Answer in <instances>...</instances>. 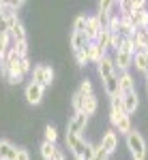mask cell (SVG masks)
Returning a JSON list of instances; mask_svg holds the SVG:
<instances>
[{"label": "cell", "instance_id": "obj_25", "mask_svg": "<svg viewBox=\"0 0 148 160\" xmlns=\"http://www.w3.org/2000/svg\"><path fill=\"white\" fill-rule=\"evenodd\" d=\"M71 105H73L75 113H82V105H84V96H82L79 92H75L73 96H71Z\"/></svg>", "mask_w": 148, "mask_h": 160}, {"label": "cell", "instance_id": "obj_21", "mask_svg": "<svg viewBox=\"0 0 148 160\" xmlns=\"http://www.w3.org/2000/svg\"><path fill=\"white\" fill-rule=\"evenodd\" d=\"M9 41H11V37H9V34L0 32V62H4V58H7V51H9Z\"/></svg>", "mask_w": 148, "mask_h": 160}, {"label": "cell", "instance_id": "obj_5", "mask_svg": "<svg viewBox=\"0 0 148 160\" xmlns=\"http://www.w3.org/2000/svg\"><path fill=\"white\" fill-rule=\"evenodd\" d=\"M86 122H88L86 113H75L73 118L69 120V124H67V132H69V135H79L82 137V132L86 130Z\"/></svg>", "mask_w": 148, "mask_h": 160}, {"label": "cell", "instance_id": "obj_18", "mask_svg": "<svg viewBox=\"0 0 148 160\" xmlns=\"http://www.w3.org/2000/svg\"><path fill=\"white\" fill-rule=\"evenodd\" d=\"M110 38H112V32H110V30H101L92 43H97L101 49H107V47H110Z\"/></svg>", "mask_w": 148, "mask_h": 160}, {"label": "cell", "instance_id": "obj_2", "mask_svg": "<svg viewBox=\"0 0 148 160\" xmlns=\"http://www.w3.org/2000/svg\"><path fill=\"white\" fill-rule=\"evenodd\" d=\"M67 148L71 149L75 154V158H84V160H90L92 158V154H95V145H90L84 141V137L79 135H69L67 132Z\"/></svg>", "mask_w": 148, "mask_h": 160}, {"label": "cell", "instance_id": "obj_1", "mask_svg": "<svg viewBox=\"0 0 148 160\" xmlns=\"http://www.w3.org/2000/svg\"><path fill=\"white\" fill-rule=\"evenodd\" d=\"M0 64H4L7 71H9V77H7L9 83H19L24 79V73H22V56L13 49V47H9L7 58H4V62H0Z\"/></svg>", "mask_w": 148, "mask_h": 160}, {"label": "cell", "instance_id": "obj_30", "mask_svg": "<svg viewBox=\"0 0 148 160\" xmlns=\"http://www.w3.org/2000/svg\"><path fill=\"white\" fill-rule=\"evenodd\" d=\"M75 60H77V66H86L88 58H86V53H84V51H75Z\"/></svg>", "mask_w": 148, "mask_h": 160}, {"label": "cell", "instance_id": "obj_19", "mask_svg": "<svg viewBox=\"0 0 148 160\" xmlns=\"http://www.w3.org/2000/svg\"><path fill=\"white\" fill-rule=\"evenodd\" d=\"M56 152H58V149H56L54 143H47V141H43V143H41V158H43V160H52Z\"/></svg>", "mask_w": 148, "mask_h": 160}, {"label": "cell", "instance_id": "obj_12", "mask_svg": "<svg viewBox=\"0 0 148 160\" xmlns=\"http://www.w3.org/2000/svg\"><path fill=\"white\" fill-rule=\"evenodd\" d=\"M84 53H86L88 62H95V64H97L101 58H105V49H101L97 43H90L86 49H84Z\"/></svg>", "mask_w": 148, "mask_h": 160}, {"label": "cell", "instance_id": "obj_31", "mask_svg": "<svg viewBox=\"0 0 148 160\" xmlns=\"http://www.w3.org/2000/svg\"><path fill=\"white\" fill-rule=\"evenodd\" d=\"M28 71H32V64H30V60H28V56L26 58H22V73H28Z\"/></svg>", "mask_w": 148, "mask_h": 160}, {"label": "cell", "instance_id": "obj_26", "mask_svg": "<svg viewBox=\"0 0 148 160\" xmlns=\"http://www.w3.org/2000/svg\"><path fill=\"white\" fill-rule=\"evenodd\" d=\"M56 139H58L56 128H54L52 124H47V126H45V141H47V143H56Z\"/></svg>", "mask_w": 148, "mask_h": 160}, {"label": "cell", "instance_id": "obj_37", "mask_svg": "<svg viewBox=\"0 0 148 160\" xmlns=\"http://www.w3.org/2000/svg\"><path fill=\"white\" fill-rule=\"evenodd\" d=\"M146 92H148V81H146Z\"/></svg>", "mask_w": 148, "mask_h": 160}, {"label": "cell", "instance_id": "obj_24", "mask_svg": "<svg viewBox=\"0 0 148 160\" xmlns=\"http://www.w3.org/2000/svg\"><path fill=\"white\" fill-rule=\"evenodd\" d=\"M124 41H127V37H123L120 32H114V34H112V38H110V47H114V49L118 51L120 47H123Z\"/></svg>", "mask_w": 148, "mask_h": 160}, {"label": "cell", "instance_id": "obj_35", "mask_svg": "<svg viewBox=\"0 0 148 160\" xmlns=\"http://www.w3.org/2000/svg\"><path fill=\"white\" fill-rule=\"evenodd\" d=\"M4 9H7V7H4V2H2V0H0V13L4 11Z\"/></svg>", "mask_w": 148, "mask_h": 160}, {"label": "cell", "instance_id": "obj_13", "mask_svg": "<svg viewBox=\"0 0 148 160\" xmlns=\"http://www.w3.org/2000/svg\"><path fill=\"white\" fill-rule=\"evenodd\" d=\"M88 45H90V41L86 38L84 32H73L71 34V47H73V51H84Z\"/></svg>", "mask_w": 148, "mask_h": 160}, {"label": "cell", "instance_id": "obj_10", "mask_svg": "<svg viewBox=\"0 0 148 160\" xmlns=\"http://www.w3.org/2000/svg\"><path fill=\"white\" fill-rule=\"evenodd\" d=\"M0 158L2 160H15L17 158V148L13 145L11 141H7V139L0 141Z\"/></svg>", "mask_w": 148, "mask_h": 160}, {"label": "cell", "instance_id": "obj_17", "mask_svg": "<svg viewBox=\"0 0 148 160\" xmlns=\"http://www.w3.org/2000/svg\"><path fill=\"white\" fill-rule=\"evenodd\" d=\"M95 111H97V98H95V94H90V96H84L82 113H86V115H92Z\"/></svg>", "mask_w": 148, "mask_h": 160}, {"label": "cell", "instance_id": "obj_3", "mask_svg": "<svg viewBox=\"0 0 148 160\" xmlns=\"http://www.w3.org/2000/svg\"><path fill=\"white\" fill-rule=\"evenodd\" d=\"M127 148L131 152L133 160H146V141L137 130L131 128V132L127 135Z\"/></svg>", "mask_w": 148, "mask_h": 160}, {"label": "cell", "instance_id": "obj_11", "mask_svg": "<svg viewBox=\"0 0 148 160\" xmlns=\"http://www.w3.org/2000/svg\"><path fill=\"white\" fill-rule=\"evenodd\" d=\"M97 71L99 75H101V79H107V77H112L114 75V62H112V58H101V60L97 62Z\"/></svg>", "mask_w": 148, "mask_h": 160}, {"label": "cell", "instance_id": "obj_4", "mask_svg": "<svg viewBox=\"0 0 148 160\" xmlns=\"http://www.w3.org/2000/svg\"><path fill=\"white\" fill-rule=\"evenodd\" d=\"M52 81H54V71H52V66L39 64V66L32 68V83H39V86L47 88V86H52Z\"/></svg>", "mask_w": 148, "mask_h": 160}, {"label": "cell", "instance_id": "obj_16", "mask_svg": "<svg viewBox=\"0 0 148 160\" xmlns=\"http://www.w3.org/2000/svg\"><path fill=\"white\" fill-rule=\"evenodd\" d=\"M118 88H120V92H123V94L133 92V77L129 75V71L118 75Z\"/></svg>", "mask_w": 148, "mask_h": 160}, {"label": "cell", "instance_id": "obj_33", "mask_svg": "<svg viewBox=\"0 0 148 160\" xmlns=\"http://www.w3.org/2000/svg\"><path fill=\"white\" fill-rule=\"evenodd\" d=\"M144 51L148 53V28L144 30Z\"/></svg>", "mask_w": 148, "mask_h": 160}, {"label": "cell", "instance_id": "obj_22", "mask_svg": "<svg viewBox=\"0 0 148 160\" xmlns=\"http://www.w3.org/2000/svg\"><path fill=\"white\" fill-rule=\"evenodd\" d=\"M116 128H118L123 135H129V132H131V120H129V115H123V118L118 120V124H116Z\"/></svg>", "mask_w": 148, "mask_h": 160}, {"label": "cell", "instance_id": "obj_34", "mask_svg": "<svg viewBox=\"0 0 148 160\" xmlns=\"http://www.w3.org/2000/svg\"><path fill=\"white\" fill-rule=\"evenodd\" d=\"M52 160H64V154H62L60 149H58V152L54 154V158H52Z\"/></svg>", "mask_w": 148, "mask_h": 160}, {"label": "cell", "instance_id": "obj_6", "mask_svg": "<svg viewBox=\"0 0 148 160\" xmlns=\"http://www.w3.org/2000/svg\"><path fill=\"white\" fill-rule=\"evenodd\" d=\"M114 62V68L120 71V73H127L129 66H133V53H127V51H116V56L112 58Z\"/></svg>", "mask_w": 148, "mask_h": 160}, {"label": "cell", "instance_id": "obj_15", "mask_svg": "<svg viewBox=\"0 0 148 160\" xmlns=\"http://www.w3.org/2000/svg\"><path fill=\"white\" fill-rule=\"evenodd\" d=\"M103 88H105V92H107V96H116V94H123L120 92V88H118V77L116 75H112L107 79H103Z\"/></svg>", "mask_w": 148, "mask_h": 160}, {"label": "cell", "instance_id": "obj_8", "mask_svg": "<svg viewBox=\"0 0 148 160\" xmlns=\"http://www.w3.org/2000/svg\"><path fill=\"white\" fill-rule=\"evenodd\" d=\"M137 105H140V98H137L135 90L123 94V107H124V113H127V115H131L133 111H137Z\"/></svg>", "mask_w": 148, "mask_h": 160}, {"label": "cell", "instance_id": "obj_23", "mask_svg": "<svg viewBox=\"0 0 148 160\" xmlns=\"http://www.w3.org/2000/svg\"><path fill=\"white\" fill-rule=\"evenodd\" d=\"M86 24H88L86 15H77L75 22H73V32H84V30H86Z\"/></svg>", "mask_w": 148, "mask_h": 160}, {"label": "cell", "instance_id": "obj_36", "mask_svg": "<svg viewBox=\"0 0 148 160\" xmlns=\"http://www.w3.org/2000/svg\"><path fill=\"white\" fill-rule=\"evenodd\" d=\"M144 77H146V81H148V66L144 68Z\"/></svg>", "mask_w": 148, "mask_h": 160}, {"label": "cell", "instance_id": "obj_29", "mask_svg": "<svg viewBox=\"0 0 148 160\" xmlns=\"http://www.w3.org/2000/svg\"><path fill=\"white\" fill-rule=\"evenodd\" d=\"M0 32L9 34V22H7V9L0 13Z\"/></svg>", "mask_w": 148, "mask_h": 160}, {"label": "cell", "instance_id": "obj_27", "mask_svg": "<svg viewBox=\"0 0 148 160\" xmlns=\"http://www.w3.org/2000/svg\"><path fill=\"white\" fill-rule=\"evenodd\" d=\"M107 158H110V154L101 148V145H95V154H92L90 160H107Z\"/></svg>", "mask_w": 148, "mask_h": 160}, {"label": "cell", "instance_id": "obj_32", "mask_svg": "<svg viewBox=\"0 0 148 160\" xmlns=\"http://www.w3.org/2000/svg\"><path fill=\"white\" fill-rule=\"evenodd\" d=\"M15 160H30V154L26 149H17V158Z\"/></svg>", "mask_w": 148, "mask_h": 160}, {"label": "cell", "instance_id": "obj_14", "mask_svg": "<svg viewBox=\"0 0 148 160\" xmlns=\"http://www.w3.org/2000/svg\"><path fill=\"white\" fill-rule=\"evenodd\" d=\"M101 32V26H99V19L97 17H88V24H86V30H84V34H86V38L92 43L95 38H97V34Z\"/></svg>", "mask_w": 148, "mask_h": 160}, {"label": "cell", "instance_id": "obj_28", "mask_svg": "<svg viewBox=\"0 0 148 160\" xmlns=\"http://www.w3.org/2000/svg\"><path fill=\"white\" fill-rule=\"evenodd\" d=\"M77 92H79L82 96H90V94H92V83H90L88 79H84V81H82V86H79V90H77Z\"/></svg>", "mask_w": 148, "mask_h": 160}, {"label": "cell", "instance_id": "obj_38", "mask_svg": "<svg viewBox=\"0 0 148 160\" xmlns=\"http://www.w3.org/2000/svg\"><path fill=\"white\" fill-rule=\"evenodd\" d=\"M75 160H84V158H75Z\"/></svg>", "mask_w": 148, "mask_h": 160}, {"label": "cell", "instance_id": "obj_20", "mask_svg": "<svg viewBox=\"0 0 148 160\" xmlns=\"http://www.w3.org/2000/svg\"><path fill=\"white\" fill-rule=\"evenodd\" d=\"M133 66H137V68L144 73V68L148 66V53L146 51H137V53H133Z\"/></svg>", "mask_w": 148, "mask_h": 160}, {"label": "cell", "instance_id": "obj_7", "mask_svg": "<svg viewBox=\"0 0 148 160\" xmlns=\"http://www.w3.org/2000/svg\"><path fill=\"white\" fill-rule=\"evenodd\" d=\"M43 92H45V88L39 86V83H28L26 86V100L30 102V105H39L41 100H43Z\"/></svg>", "mask_w": 148, "mask_h": 160}, {"label": "cell", "instance_id": "obj_9", "mask_svg": "<svg viewBox=\"0 0 148 160\" xmlns=\"http://www.w3.org/2000/svg\"><path fill=\"white\" fill-rule=\"evenodd\" d=\"M99 145H101V148H103L112 156V154L116 152V145H118V137H116V132L107 130V132L103 135V139H101V143H99Z\"/></svg>", "mask_w": 148, "mask_h": 160}, {"label": "cell", "instance_id": "obj_39", "mask_svg": "<svg viewBox=\"0 0 148 160\" xmlns=\"http://www.w3.org/2000/svg\"><path fill=\"white\" fill-rule=\"evenodd\" d=\"M0 160H2V158H0Z\"/></svg>", "mask_w": 148, "mask_h": 160}]
</instances>
